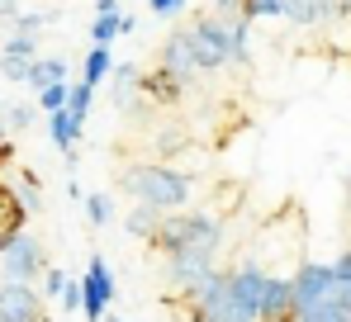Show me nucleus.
I'll return each instance as SVG.
<instances>
[{
    "label": "nucleus",
    "instance_id": "nucleus-8",
    "mask_svg": "<svg viewBox=\"0 0 351 322\" xmlns=\"http://www.w3.org/2000/svg\"><path fill=\"white\" fill-rule=\"evenodd\" d=\"M290 294H294V318L313 304H323L332 294V266L328 261H299L290 275Z\"/></svg>",
    "mask_w": 351,
    "mask_h": 322
},
{
    "label": "nucleus",
    "instance_id": "nucleus-12",
    "mask_svg": "<svg viewBox=\"0 0 351 322\" xmlns=\"http://www.w3.org/2000/svg\"><path fill=\"white\" fill-rule=\"evenodd\" d=\"M185 86H190V81L171 76L167 66H152V71H143V76H138V90H143L157 109H176L180 100H185Z\"/></svg>",
    "mask_w": 351,
    "mask_h": 322
},
{
    "label": "nucleus",
    "instance_id": "nucleus-13",
    "mask_svg": "<svg viewBox=\"0 0 351 322\" xmlns=\"http://www.w3.org/2000/svg\"><path fill=\"white\" fill-rule=\"evenodd\" d=\"M29 227V214H24V204H19V195L0 180V247L14 237V232H24Z\"/></svg>",
    "mask_w": 351,
    "mask_h": 322
},
{
    "label": "nucleus",
    "instance_id": "nucleus-16",
    "mask_svg": "<svg viewBox=\"0 0 351 322\" xmlns=\"http://www.w3.org/2000/svg\"><path fill=\"white\" fill-rule=\"evenodd\" d=\"M81 128H86V123H76L66 109H53V114H48V138H53V147H58V152H76Z\"/></svg>",
    "mask_w": 351,
    "mask_h": 322
},
{
    "label": "nucleus",
    "instance_id": "nucleus-21",
    "mask_svg": "<svg viewBox=\"0 0 351 322\" xmlns=\"http://www.w3.org/2000/svg\"><path fill=\"white\" fill-rule=\"evenodd\" d=\"M280 19H290L294 29H313V24H323V10H318V0H280Z\"/></svg>",
    "mask_w": 351,
    "mask_h": 322
},
{
    "label": "nucleus",
    "instance_id": "nucleus-4",
    "mask_svg": "<svg viewBox=\"0 0 351 322\" xmlns=\"http://www.w3.org/2000/svg\"><path fill=\"white\" fill-rule=\"evenodd\" d=\"M43 270H48V251H43V242H38L29 227L14 232V237L0 247V275H5V280H24V284H34Z\"/></svg>",
    "mask_w": 351,
    "mask_h": 322
},
{
    "label": "nucleus",
    "instance_id": "nucleus-25",
    "mask_svg": "<svg viewBox=\"0 0 351 322\" xmlns=\"http://www.w3.org/2000/svg\"><path fill=\"white\" fill-rule=\"evenodd\" d=\"M294 322H351V313H342L332 299H323V304H313V308H304Z\"/></svg>",
    "mask_w": 351,
    "mask_h": 322
},
{
    "label": "nucleus",
    "instance_id": "nucleus-38",
    "mask_svg": "<svg viewBox=\"0 0 351 322\" xmlns=\"http://www.w3.org/2000/svg\"><path fill=\"white\" fill-rule=\"evenodd\" d=\"M0 143H10V128H5V114H0Z\"/></svg>",
    "mask_w": 351,
    "mask_h": 322
},
{
    "label": "nucleus",
    "instance_id": "nucleus-26",
    "mask_svg": "<svg viewBox=\"0 0 351 322\" xmlns=\"http://www.w3.org/2000/svg\"><path fill=\"white\" fill-rule=\"evenodd\" d=\"M29 62H34V57L0 53V76H5V81H14V86H24V76H29Z\"/></svg>",
    "mask_w": 351,
    "mask_h": 322
},
{
    "label": "nucleus",
    "instance_id": "nucleus-31",
    "mask_svg": "<svg viewBox=\"0 0 351 322\" xmlns=\"http://www.w3.org/2000/svg\"><path fill=\"white\" fill-rule=\"evenodd\" d=\"M10 29H14V34H34V38H38V34L48 29V14H14V19H10Z\"/></svg>",
    "mask_w": 351,
    "mask_h": 322
},
{
    "label": "nucleus",
    "instance_id": "nucleus-27",
    "mask_svg": "<svg viewBox=\"0 0 351 322\" xmlns=\"http://www.w3.org/2000/svg\"><path fill=\"white\" fill-rule=\"evenodd\" d=\"M0 114H5V128H10V133H24V128L34 123V109L29 105H5Z\"/></svg>",
    "mask_w": 351,
    "mask_h": 322
},
{
    "label": "nucleus",
    "instance_id": "nucleus-32",
    "mask_svg": "<svg viewBox=\"0 0 351 322\" xmlns=\"http://www.w3.org/2000/svg\"><path fill=\"white\" fill-rule=\"evenodd\" d=\"M38 280H43V299H58L62 289H66V270H58V266H48Z\"/></svg>",
    "mask_w": 351,
    "mask_h": 322
},
{
    "label": "nucleus",
    "instance_id": "nucleus-20",
    "mask_svg": "<svg viewBox=\"0 0 351 322\" xmlns=\"http://www.w3.org/2000/svg\"><path fill=\"white\" fill-rule=\"evenodd\" d=\"M185 147H190V133L185 128H157L152 133V161H171Z\"/></svg>",
    "mask_w": 351,
    "mask_h": 322
},
{
    "label": "nucleus",
    "instance_id": "nucleus-28",
    "mask_svg": "<svg viewBox=\"0 0 351 322\" xmlns=\"http://www.w3.org/2000/svg\"><path fill=\"white\" fill-rule=\"evenodd\" d=\"M247 19H280V0H242Z\"/></svg>",
    "mask_w": 351,
    "mask_h": 322
},
{
    "label": "nucleus",
    "instance_id": "nucleus-37",
    "mask_svg": "<svg viewBox=\"0 0 351 322\" xmlns=\"http://www.w3.org/2000/svg\"><path fill=\"white\" fill-rule=\"evenodd\" d=\"M119 10V0H95V14H114Z\"/></svg>",
    "mask_w": 351,
    "mask_h": 322
},
{
    "label": "nucleus",
    "instance_id": "nucleus-9",
    "mask_svg": "<svg viewBox=\"0 0 351 322\" xmlns=\"http://www.w3.org/2000/svg\"><path fill=\"white\" fill-rule=\"evenodd\" d=\"M0 322H48L43 318V294L24 280L0 275Z\"/></svg>",
    "mask_w": 351,
    "mask_h": 322
},
{
    "label": "nucleus",
    "instance_id": "nucleus-35",
    "mask_svg": "<svg viewBox=\"0 0 351 322\" xmlns=\"http://www.w3.org/2000/svg\"><path fill=\"white\" fill-rule=\"evenodd\" d=\"M19 14V0H0V19H14Z\"/></svg>",
    "mask_w": 351,
    "mask_h": 322
},
{
    "label": "nucleus",
    "instance_id": "nucleus-14",
    "mask_svg": "<svg viewBox=\"0 0 351 322\" xmlns=\"http://www.w3.org/2000/svg\"><path fill=\"white\" fill-rule=\"evenodd\" d=\"M14 195H19V204H24V214L34 218V214H43V175L38 171H14V185H10Z\"/></svg>",
    "mask_w": 351,
    "mask_h": 322
},
{
    "label": "nucleus",
    "instance_id": "nucleus-29",
    "mask_svg": "<svg viewBox=\"0 0 351 322\" xmlns=\"http://www.w3.org/2000/svg\"><path fill=\"white\" fill-rule=\"evenodd\" d=\"M38 105H43V114L62 109V105H66V81H53V86H43V90H38Z\"/></svg>",
    "mask_w": 351,
    "mask_h": 322
},
{
    "label": "nucleus",
    "instance_id": "nucleus-36",
    "mask_svg": "<svg viewBox=\"0 0 351 322\" xmlns=\"http://www.w3.org/2000/svg\"><path fill=\"white\" fill-rule=\"evenodd\" d=\"M10 161H14V143H0V171H5Z\"/></svg>",
    "mask_w": 351,
    "mask_h": 322
},
{
    "label": "nucleus",
    "instance_id": "nucleus-17",
    "mask_svg": "<svg viewBox=\"0 0 351 322\" xmlns=\"http://www.w3.org/2000/svg\"><path fill=\"white\" fill-rule=\"evenodd\" d=\"M53 81H66V57H34V62H29L24 86L43 90V86H53Z\"/></svg>",
    "mask_w": 351,
    "mask_h": 322
},
{
    "label": "nucleus",
    "instance_id": "nucleus-33",
    "mask_svg": "<svg viewBox=\"0 0 351 322\" xmlns=\"http://www.w3.org/2000/svg\"><path fill=\"white\" fill-rule=\"evenodd\" d=\"M58 299H62L66 313H81V280H66V289H62Z\"/></svg>",
    "mask_w": 351,
    "mask_h": 322
},
{
    "label": "nucleus",
    "instance_id": "nucleus-23",
    "mask_svg": "<svg viewBox=\"0 0 351 322\" xmlns=\"http://www.w3.org/2000/svg\"><path fill=\"white\" fill-rule=\"evenodd\" d=\"M90 100H95V86H86V81H76V86H66V114L76 119V123H86V114H90Z\"/></svg>",
    "mask_w": 351,
    "mask_h": 322
},
{
    "label": "nucleus",
    "instance_id": "nucleus-18",
    "mask_svg": "<svg viewBox=\"0 0 351 322\" xmlns=\"http://www.w3.org/2000/svg\"><path fill=\"white\" fill-rule=\"evenodd\" d=\"M162 214H167V209H152V204H133V209L123 214V227H128L133 237H143V242H147V237L157 232V223H162Z\"/></svg>",
    "mask_w": 351,
    "mask_h": 322
},
{
    "label": "nucleus",
    "instance_id": "nucleus-10",
    "mask_svg": "<svg viewBox=\"0 0 351 322\" xmlns=\"http://www.w3.org/2000/svg\"><path fill=\"white\" fill-rule=\"evenodd\" d=\"M256 322H294L290 275H276V270H266V284H261V304H256Z\"/></svg>",
    "mask_w": 351,
    "mask_h": 322
},
{
    "label": "nucleus",
    "instance_id": "nucleus-3",
    "mask_svg": "<svg viewBox=\"0 0 351 322\" xmlns=\"http://www.w3.org/2000/svg\"><path fill=\"white\" fill-rule=\"evenodd\" d=\"M185 29H190V43H195V66H199V76H204V71H223V66H233L228 19H219V14H204V19L185 24Z\"/></svg>",
    "mask_w": 351,
    "mask_h": 322
},
{
    "label": "nucleus",
    "instance_id": "nucleus-39",
    "mask_svg": "<svg viewBox=\"0 0 351 322\" xmlns=\"http://www.w3.org/2000/svg\"><path fill=\"white\" fill-rule=\"evenodd\" d=\"M100 322H123V318H119V313H105V318H100Z\"/></svg>",
    "mask_w": 351,
    "mask_h": 322
},
{
    "label": "nucleus",
    "instance_id": "nucleus-30",
    "mask_svg": "<svg viewBox=\"0 0 351 322\" xmlns=\"http://www.w3.org/2000/svg\"><path fill=\"white\" fill-rule=\"evenodd\" d=\"M5 53H14V57H38V38H34V34H10V38H5Z\"/></svg>",
    "mask_w": 351,
    "mask_h": 322
},
{
    "label": "nucleus",
    "instance_id": "nucleus-19",
    "mask_svg": "<svg viewBox=\"0 0 351 322\" xmlns=\"http://www.w3.org/2000/svg\"><path fill=\"white\" fill-rule=\"evenodd\" d=\"M342 313H351V251H342L332 261V294H328Z\"/></svg>",
    "mask_w": 351,
    "mask_h": 322
},
{
    "label": "nucleus",
    "instance_id": "nucleus-22",
    "mask_svg": "<svg viewBox=\"0 0 351 322\" xmlns=\"http://www.w3.org/2000/svg\"><path fill=\"white\" fill-rule=\"evenodd\" d=\"M110 66H114V57L105 43H90V53H86V66H81V81L86 86H100L105 76H110Z\"/></svg>",
    "mask_w": 351,
    "mask_h": 322
},
{
    "label": "nucleus",
    "instance_id": "nucleus-15",
    "mask_svg": "<svg viewBox=\"0 0 351 322\" xmlns=\"http://www.w3.org/2000/svg\"><path fill=\"white\" fill-rule=\"evenodd\" d=\"M138 29V19L133 14H123V10H114V14H100L95 24H90V43H114V38H123V34H133Z\"/></svg>",
    "mask_w": 351,
    "mask_h": 322
},
{
    "label": "nucleus",
    "instance_id": "nucleus-6",
    "mask_svg": "<svg viewBox=\"0 0 351 322\" xmlns=\"http://www.w3.org/2000/svg\"><path fill=\"white\" fill-rule=\"evenodd\" d=\"M214 266H219V251H209V247H180V251H167L162 275H167L171 294H180V289H190L199 275H209Z\"/></svg>",
    "mask_w": 351,
    "mask_h": 322
},
{
    "label": "nucleus",
    "instance_id": "nucleus-11",
    "mask_svg": "<svg viewBox=\"0 0 351 322\" xmlns=\"http://www.w3.org/2000/svg\"><path fill=\"white\" fill-rule=\"evenodd\" d=\"M157 66H167L171 76H180V81H195V76H199V66H195V43H190V29H171V34H167Z\"/></svg>",
    "mask_w": 351,
    "mask_h": 322
},
{
    "label": "nucleus",
    "instance_id": "nucleus-1",
    "mask_svg": "<svg viewBox=\"0 0 351 322\" xmlns=\"http://www.w3.org/2000/svg\"><path fill=\"white\" fill-rule=\"evenodd\" d=\"M119 190L133 195L138 204H152V209H185L199 190H195V175H185L171 161H143V166H128L119 175Z\"/></svg>",
    "mask_w": 351,
    "mask_h": 322
},
{
    "label": "nucleus",
    "instance_id": "nucleus-5",
    "mask_svg": "<svg viewBox=\"0 0 351 322\" xmlns=\"http://www.w3.org/2000/svg\"><path fill=\"white\" fill-rule=\"evenodd\" d=\"M138 66L133 62H114L110 66V105H114V114H123V119H133V123H147L152 119V100L138 90Z\"/></svg>",
    "mask_w": 351,
    "mask_h": 322
},
{
    "label": "nucleus",
    "instance_id": "nucleus-2",
    "mask_svg": "<svg viewBox=\"0 0 351 322\" xmlns=\"http://www.w3.org/2000/svg\"><path fill=\"white\" fill-rule=\"evenodd\" d=\"M223 237H228V223L214 214H204V209H195V214H176L167 209L162 223H157V232L147 237V247L152 251H180V247H209V251H223Z\"/></svg>",
    "mask_w": 351,
    "mask_h": 322
},
{
    "label": "nucleus",
    "instance_id": "nucleus-34",
    "mask_svg": "<svg viewBox=\"0 0 351 322\" xmlns=\"http://www.w3.org/2000/svg\"><path fill=\"white\" fill-rule=\"evenodd\" d=\"M147 5H152V14H162V19H171V14L185 10V0H147Z\"/></svg>",
    "mask_w": 351,
    "mask_h": 322
},
{
    "label": "nucleus",
    "instance_id": "nucleus-24",
    "mask_svg": "<svg viewBox=\"0 0 351 322\" xmlns=\"http://www.w3.org/2000/svg\"><path fill=\"white\" fill-rule=\"evenodd\" d=\"M81 204H86V218H90V227H105V223L114 218V199H110V195H86Z\"/></svg>",
    "mask_w": 351,
    "mask_h": 322
},
{
    "label": "nucleus",
    "instance_id": "nucleus-7",
    "mask_svg": "<svg viewBox=\"0 0 351 322\" xmlns=\"http://www.w3.org/2000/svg\"><path fill=\"white\" fill-rule=\"evenodd\" d=\"M114 275L105 266V256H90V266L81 275V318L86 322H100L110 313V299H114Z\"/></svg>",
    "mask_w": 351,
    "mask_h": 322
},
{
    "label": "nucleus",
    "instance_id": "nucleus-40",
    "mask_svg": "<svg viewBox=\"0 0 351 322\" xmlns=\"http://www.w3.org/2000/svg\"><path fill=\"white\" fill-rule=\"evenodd\" d=\"M347 14H351V0H347Z\"/></svg>",
    "mask_w": 351,
    "mask_h": 322
}]
</instances>
